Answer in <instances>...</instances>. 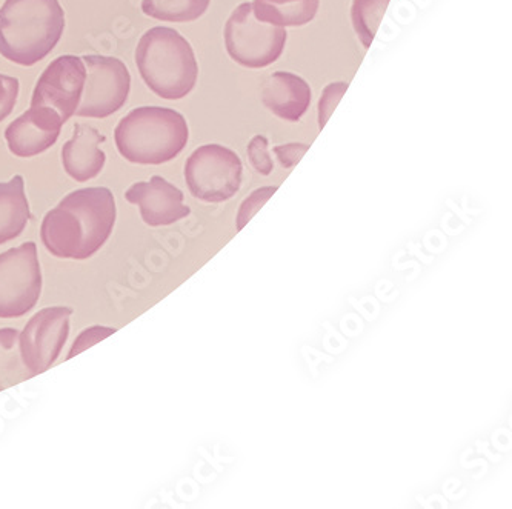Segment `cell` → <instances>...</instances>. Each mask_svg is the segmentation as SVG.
Returning a JSON list of instances; mask_svg holds the SVG:
<instances>
[{"mask_svg":"<svg viewBox=\"0 0 512 509\" xmlns=\"http://www.w3.org/2000/svg\"><path fill=\"white\" fill-rule=\"evenodd\" d=\"M116 223V200L108 188L73 191L47 213L40 237L60 259L87 260L104 247Z\"/></svg>","mask_w":512,"mask_h":509,"instance_id":"6da1fadb","label":"cell"},{"mask_svg":"<svg viewBox=\"0 0 512 509\" xmlns=\"http://www.w3.org/2000/svg\"><path fill=\"white\" fill-rule=\"evenodd\" d=\"M65 11L59 0H5L0 7V54L33 67L59 44Z\"/></svg>","mask_w":512,"mask_h":509,"instance_id":"7a4b0ae2","label":"cell"},{"mask_svg":"<svg viewBox=\"0 0 512 509\" xmlns=\"http://www.w3.org/2000/svg\"><path fill=\"white\" fill-rule=\"evenodd\" d=\"M136 65L147 87L167 100L187 97L199 77L193 47L174 28L154 27L143 34L136 48Z\"/></svg>","mask_w":512,"mask_h":509,"instance_id":"3957f363","label":"cell"},{"mask_svg":"<svg viewBox=\"0 0 512 509\" xmlns=\"http://www.w3.org/2000/svg\"><path fill=\"white\" fill-rule=\"evenodd\" d=\"M188 137L185 117L163 107L131 110L114 131L120 156L137 165L167 164L185 150Z\"/></svg>","mask_w":512,"mask_h":509,"instance_id":"277c9868","label":"cell"},{"mask_svg":"<svg viewBox=\"0 0 512 509\" xmlns=\"http://www.w3.org/2000/svg\"><path fill=\"white\" fill-rule=\"evenodd\" d=\"M285 28L260 22L251 2H243L225 25V47L236 64L251 70L273 65L286 45Z\"/></svg>","mask_w":512,"mask_h":509,"instance_id":"5b68a950","label":"cell"},{"mask_svg":"<svg viewBox=\"0 0 512 509\" xmlns=\"http://www.w3.org/2000/svg\"><path fill=\"white\" fill-rule=\"evenodd\" d=\"M242 171V160L233 150L223 145H203L188 157L185 180L196 199L220 203L236 196L242 185Z\"/></svg>","mask_w":512,"mask_h":509,"instance_id":"8992f818","label":"cell"},{"mask_svg":"<svg viewBox=\"0 0 512 509\" xmlns=\"http://www.w3.org/2000/svg\"><path fill=\"white\" fill-rule=\"evenodd\" d=\"M42 293L37 247L22 243L0 254V319L22 317L36 307Z\"/></svg>","mask_w":512,"mask_h":509,"instance_id":"52a82bcc","label":"cell"},{"mask_svg":"<svg viewBox=\"0 0 512 509\" xmlns=\"http://www.w3.org/2000/svg\"><path fill=\"white\" fill-rule=\"evenodd\" d=\"M87 79L76 116L105 119L124 107L130 96L131 74L117 57L84 56Z\"/></svg>","mask_w":512,"mask_h":509,"instance_id":"ba28073f","label":"cell"},{"mask_svg":"<svg viewBox=\"0 0 512 509\" xmlns=\"http://www.w3.org/2000/svg\"><path fill=\"white\" fill-rule=\"evenodd\" d=\"M71 314V308H44L20 333V353L33 376L45 373L56 362L70 336Z\"/></svg>","mask_w":512,"mask_h":509,"instance_id":"9c48e42d","label":"cell"},{"mask_svg":"<svg viewBox=\"0 0 512 509\" xmlns=\"http://www.w3.org/2000/svg\"><path fill=\"white\" fill-rule=\"evenodd\" d=\"M85 79L87 68L82 57H57L37 80L31 107L51 108L65 124L76 114L84 94Z\"/></svg>","mask_w":512,"mask_h":509,"instance_id":"30bf717a","label":"cell"},{"mask_svg":"<svg viewBox=\"0 0 512 509\" xmlns=\"http://www.w3.org/2000/svg\"><path fill=\"white\" fill-rule=\"evenodd\" d=\"M125 197L140 208L143 222L150 227H168L191 213L183 203L182 191L160 176L151 177L150 182L134 183Z\"/></svg>","mask_w":512,"mask_h":509,"instance_id":"8fae6325","label":"cell"},{"mask_svg":"<svg viewBox=\"0 0 512 509\" xmlns=\"http://www.w3.org/2000/svg\"><path fill=\"white\" fill-rule=\"evenodd\" d=\"M64 120L48 107H31L5 130L8 148L17 157H33L50 150L60 136Z\"/></svg>","mask_w":512,"mask_h":509,"instance_id":"7c38bea8","label":"cell"},{"mask_svg":"<svg viewBox=\"0 0 512 509\" xmlns=\"http://www.w3.org/2000/svg\"><path fill=\"white\" fill-rule=\"evenodd\" d=\"M104 134L85 124L74 125L73 137L62 148V164L68 176L77 182H88L99 176L107 164V156L100 150Z\"/></svg>","mask_w":512,"mask_h":509,"instance_id":"4fadbf2b","label":"cell"},{"mask_svg":"<svg viewBox=\"0 0 512 509\" xmlns=\"http://www.w3.org/2000/svg\"><path fill=\"white\" fill-rule=\"evenodd\" d=\"M262 102L274 116L299 122L311 105V88L302 77L277 71L263 84Z\"/></svg>","mask_w":512,"mask_h":509,"instance_id":"5bb4252c","label":"cell"},{"mask_svg":"<svg viewBox=\"0 0 512 509\" xmlns=\"http://www.w3.org/2000/svg\"><path fill=\"white\" fill-rule=\"evenodd\" d=\"M30 219L24 177L14 176L10 182H0V245L19 237Z\"/></svg>","mask_w":512,"mask_h":509,"instance_id":"9a60e30c","label":"cell"},{"mask_svg":"<svg viewBox=\"0 0 512 509\" xmlns=\"http://www.w3.org/2000/svg\"><path fill=\"white\" fill-rule=\"evenodd\" d=\"M254 16L274 27H303L319 11L320 0H254Z\"/></svg>","mask_w":512,"mask_h":509,"instance_id":"2e32d148","label":"cell"},{"mask_svg":"<svg viewBox=\"0 0 512 509\" xmlns=\"http://www.w3.org/2000/svg\"><path fill=\"white\" fill-rule=\"evenodd\" d=\"M33 376L20 353V333L14 328L0 330V391L27 382Z\"/></svg>","mask_w":512,"mask_h":509,"instance_id":"e0dca14e","label":"cell"},{"mask_svg":"<svg viewBox=\"0 0 512 509\" xmlns=\"http://www.w3.org/2000/svg\"><path fill=\"white\" fill-rule=\"evenodd\" d=\"M211 0H142L147 16L165 22H193L207 13Z\"/></svg>","mask_w":512,"mask_h":509,"instance_id":"ac0fdd59","label":"cell"},{"mask_svg":"<svg viewBox=\"0 0 512 509\" xmlns=\"http://www.w3.org/2000/svg\"><path fill=\"white\" fill-rule=\"evenodd\" d=\"M389 2L391 0H353L351 20H353L354 31L366 50L373 45L374 39H376Z\"/></svg>","mask_w":512,"mask_h":509,"instance_id":"d6986e66","label":"cell"},{"mask_svg":"<svg viewBox=\"0 0 512 509\" xmlns=\"http://www.w3.org/2000/svg\"><path fill=\"white\" fill-rule=\"evenodd\" d=\"M248 157L257 173L262 176H270L273 173L274 164L270 151H268V139L262 134H257L251 139L248 144Z\"/></svg>","mask_w":512,"mask_h":509,"instance_id":"ffe728a7","label":"cell"},{"mask_svg":"<svg viewBox=\"0 0 512 509\" xmlns=\"http://www.w3.org/2000/svg\"><path fill=\"white\" fill-rule=\"evenodd\" d=\"M346 90H348V84H346V82H334V84L328 85V87L323 90L319 102L320 130H323L325 125L328 124V120L333 116L334 110H336L340 100L345 96Z\"/></svg>","mask_w":512,"mask_h":509,"instance_id":"44dd1931","label":"cell"},{"mask_svg":"<svg viewBox=\"0 0 512 509\" xmlns=\"http://www.w3.org/2000/svg\"><path fill=\"white\" fill-rule=\"evenodd\" d=\"M277 188L279 187H263L259 188V190L254 191L250 197L245 199V202L242 203V207L239 210V216H237V230H243V227L256 216L257 211L265 205L270 197L276 193Z\"/></svg>","mask_w":512,"mask_h":509,"instance_id":"7402d4cb","label":"cell"},{"mask_svg":"<svg viewBox=\"0 0 512 509\" xmlns=\"http://www.w3.org/2000/svg\"><path fill=\"white\" fill-rule=\"evenodd\" d=\"M20 84L16 77L0 73V122L7 119L16 107Z\"/></svg>","mask_w":512,"mask_h":509,"instance_id":"603a6c76","label":"cell"},{"mask_svg":"<svg viewBox=\"0 0 512 509\" xmlns=\"http://www.w3.org/2000/svg\"><path fill=\"white\" fill-rule=\"evenodd\" d=\"M116 328L110 327H91L88 330L82 331L77 337L76 342L73 343L68 359H73L77 354L84 353L91 346L99 343L100 340L107 339V337L113 336L116 333Z\"/></svg>","mask_w":512,"mask_h":509,"instance_id":"cb8c5ba5","label":"cell"},{"mask_svg":"<svg viewBox=\"0 0 512 509\" xmlns=\"http://www.w3.org/2000/svg\"><path fill=\"white\" fill-rule=\"evenodd\" d=\"M308 150H310L308 144H285L274 147L273 151L283 168H293L299 164Z\"/></svg>","mask_w":512,"mask_h":509,"instance_id":"d4e9b609","label":"cell"}]
</instances>
